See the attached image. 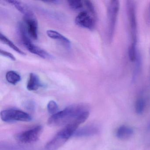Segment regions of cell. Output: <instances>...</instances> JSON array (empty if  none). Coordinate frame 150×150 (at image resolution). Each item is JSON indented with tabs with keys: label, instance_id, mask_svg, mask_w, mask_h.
<instances>
[{
	"label": "cell",
	"instance_id": "6da1fadb",
	"mask_svg": "<svg viewBox=\"0 0 150 150\" xmlns=\"http://www.w3.org/2000/svg\"><path fill=\"white\" fill-rule=\"evenodd\" d=\"M89 111H86L80 115L76 120L65 125L47 143L45 149L47 150H56L62 146L77 131L78 128L88 118Z\"/></svg>",
	"mask_w": 150,
	"mask_h": 150
},
{
	"label": "cell",
	"instance_id": "7a4b0ae2",
	"mask_svg": "<svg viewBox=\"0 0 150 150\" xmlns=\"http://www.w3.org/2000/svg\"><path fill=\"white\" fill-rule=\"evenodd\" d=\"M89 111L87 105L78 103L70 105L52 115L48 120V124L52 126L67 125L76 120L80 115L86 111Z\"/></svg>",
	"mask_w": 150,
	"mask_h": 150
},
{
	"label": "cell",
	"instance_id": "3957f363",
	"mask_svg": "<svg viewBox=\"0 0 150 150\" xmlns=\"http://www.w3.org/2000/svg\"><path fill=\"white\" fill-rule=\"evenodd\" d=\"M126 12L130 37L128 54L130 60L133 62L137 60V45L138 30L136 5L133 1H126Z\"/></svg>",
	"mask_w": 150,
	"mask_h": 150
},
{
	"label": "cell",
	"instance_id": "277c9868",
	"mask_svg": "<svg viewBox=\"0 0 150 150\" xmlns=\"http://www.w3.org/2000/svg\"><path fill=\"white\" fill-rule=\"evenodd\" d=\"M120 8L118 1H110L107 7L108 15V38L109 42L112 41L115 30L117 16Z\"/></svg>",
	"mask_w": 150,
	"mask_h": 150
},
{
	"label": "cell",
	"instance_id": "5b68a950",
	"mask_svg": "<svg viewBox=\"0 0 150 150\" xmlns=\"http://www.w3.org/2000/svg\"><path fill=\"white\" fill-rule=\"evenodd\" d=\"M1 117L2 121L7 122H28L32 120V117L29 114L22 110L15 109L2 110L1 112Z\"/></svg>",
	"mask_w": 150,
	"mask_h": 150
},
{
	"label": "cell",
	"instance_id": "8992f818",
	"mask_svg": "<svg viewBox=\"0 0 150 150\" xmlns=\"http://www.w3.org/2000/svg\"><path fill=\"white\" fill-rule=\"evenodd\" d=\"M43 130L42 126L38 125L16 134L15 136L16 139L22 144H30L36 142L40 138Z\"/></svg>",
	"mask_w": 150,
	"mask_h": 150
},
{
	"label": "cell",
	"instance_id": "52a82bcc",
	"mask_svg": "<svg viewBox=\"0 0 150 150\" xmlns=\"http://www.w3.org/2000/svg\"><path fill=\"white\" fill-rule=\"evenodd\" d=\"M96 16L86 11L80 12L75 19L76 24L79 27L87 29L92 30L95 28Z\"/></svg>",
	"mask_w": 150,
	"mask_h": 150
},
{
	"label": "cell",
	"instance_id": "ba28073f",
	"mask_svg": "<svg viewBox=\"0 0 150 150\" xmlns=\"http://www.w3.org/2000/svg\"><path fill=\"white\" fill-rule=\"evenodd\" d=\"M23 20L26 23V28L30 37L34 40L38 38V22L33 12L23 16Z\"/></svg>",
	"mask_w": 150,
	"mask_h": 150
},
{
	"label": "cell",
	"instance_id": "9c48e42d",
	"mask_svg": "<svg viewBox=\"0 0 150 150\" xmlns=\"http://www.w3.org/2000/svg\"><path fill=\"white\" fill-rule=\"evenodd\" d=\"M42 86L39 77L35 74H30L29 79L27 84V88L30 91H36L39 88Z\"/></svg>",
	"mask_w": 150,
	"mask_h": 150
},
{
	"label": "cell",
	"instance_id": "30bf717a",
	"mask_svg": "<svg viewBox=\"0 0 150 150\" xmlns=\"http://www.w3.org/2000/svg\"><path fill=\"white\" fill-rule=\"evenodd\" d=\"M133 129L125 125L120 126L117 130L116 136L120 139H126L130 138L133 135Z\"/></svg>",
	"mask_w": 150,
	"mask_h": 150
},
{
	"label": "cell",
	"instance_id": "8fae6325",
	"mask_svg": "<svg viewBox=\"0 0 150 150\" xmlns=\"http://www.w3.org/2000/svg\"><path fill=\"white\" fill-rule=\"evenodd\" d=\"M25 47L30 52L35 55H37L42 58L48 59L50 57V55L48 52L41 49L40 47L35 45L32 42L29 44Z\"/></svg>",
	"mask_w": 150,
	"mask_h": 150
},
{
	"label": "cell",
	"instance_id": "7c38bea8",
	"mask_svg": "<svg viewBox=\"0 0 150 150\" xmlns=\"http://www.w3.org/2000/svg\"><path fill=\"white\" fill-rule=\"evenodd\" d=\"M99 132V129L97 126L89 125L76 131L75 135L77 136H90L96 135Z\"/></svg>",
	"mask_w": 150,
	"mask_h": 150
},
{
	"label": "cell",
	"instance_id": "4fadbf2b",
	"mask_svg": "<svg viewBox=\"0 0 150 150\" xmlns=\"http://www.w3.org/2000/svg\"><path fill=\"white\" fill-rule=\"evenodd\" d=\"M46 34L50 38L60 41L63 44L67 46H69L71 44V42L68 38L57 31L49 30L46 31Z\"/></svg>",
	"mask_w": 150,
	"mask_h": 150
},
{
	"label": "cell",
	"instance_id": "5bb4252c",
	"mask_svg": "<svg viewBox=\"0 0 150 150\" xmlns=\"http://www.w3.org/2000/svg\"><path fill=\"white\" fill-rule=\"evenodd\" d=\"M7 2H8L9 4L13 5L16 8L22 13L23 14V16L31 12L29 8L26 5H24L22 2L18 1H12L8 0L6 1Z\"/></svg>",
	"mask_w": 150,
	"mask_h": 150
},
{
	"label": "cell",
	"instance_id": "9a60e30c",
	"mask_svg": "<svg viewBox=\"0 0 150 150\" xmlns=\"http://www.w3.org/2000/svg\"><path fill=\"white\" fill-rule=\"evenodd\" d=\"M0 40H1V42L4 43V44L6 45H8L9 47L12 48L13 50L15 51L16 52L19 53V54L23 55V56L26 55V53L25 52H23L20 48H18L17 46H16L12 41H10L9 39H8L5 36L1 33V34H0Z\"/></svg>",
	"mask_w": 150,
	"mask_h": 150
},
{
	"label": "cell",
	"instance_id": "2e32d148",
	"mask_svg": "<svg viewBox=\"0 0 150 150\" xmlns=\"http://www.w3.org/2000/svg\"><path fill=\"white\" fill-rule=\"evenodd\" d=\"M6 79L8 82L13 85H16L21 80L20 74L13 71H8L6 74Z\"/></svg>",
	"mask_w": 150,
	"mask_h": 150
},
{
	"label": "cell",
	"instance_id": "e0dca14e",
	"mask_svg": "<svg viewBox=\"0 0 150 150\" xmlns=\"http://www.w3.org/2000/svg\"><path fill=\"white\" fill-rule=\"evenodd\" d=\"M146 102L144 98L140 96L137 99L135 103V111L138 115L143 114L145 108Z\"/></svg>",
	"mask_w": 150,
	"mask_h": 150
},
{
	"label": "cell",
	"instance_id": "ac0fdd59",
	"mask_svg": "<svg viewBox=\"0 0 150 150\" xmlns=\"http://www.w3.org/2000/svg\"><path fill=\"white\" fill-rule=\"evenodd\" d=\"M47 109L48 112L52 115H55L59 111L58 106L54 100H51L49 102L47 105Z\"/></svg>",
	"mask_w": 150,
	"mask_h": 150
},
{
	"label": "cell",
	"instance_id": "d6986e66",
	"mask_svg": "<svg viewBox=\"0 0 150 150\" xmlns=\"http://www.w3.org/2000/svg\"><path fill=\"white\" fill-rule=\"evenodd\" d=\"M69 7L74 10H79L83 7V3L81 1L73 0L67 1Z\"/></svg>",
	"mask_w": 150,
	"mask_h": 150
},
{
	"label": "cell",
	"instance_id": "ffe728a7",
	"mask_svg": "<svg viewBox=\"0 0 150 150\" xmlns=\"http://www.w3.org/2000/svg\"><path fill=\"white\" fill-rule=\"evenodd\" d=\"M84 3L86 7L87 10L96 16L95 8L94 5H93L92 2L90 1L87 0V1H84Z\"/></svg>",
	"mask_w": 150,
	"mask_h": 150
},
{
	"label": "cell",
	"instance_id": "44dd1931",
	"mask_svg": "<svg viewBox=\"0 0 150 150\" xmlns=\"http://www.w3.org/2000/svg\"><path fill=\"white\" fill-rule=\"evenodd\" d=\"M0 53H1V55H2V56L8 58L10 59L13 60V61H16V59L15 57L12 53L8 52L1 50Z\"/></svg>",
	"mask_w": 150,
	"mask_h": 150
},
{
	"label": "cell",
	"instance_id": "7402d4cb",
	"mask_svg": "<svg viewBox=\"0 0 150 150\" xmlns=\"http://www.w3.org/2000/svg\"><path fill=\"white\" fill-rule=\"evenodd\" d=\"M146 21L147 24H150V3L148 5L146 13Z\"/></svg>",
	"mask_w": 150,
	"mask_h": 150
},
{
	"label": "cell",
	"instance_id": "603a6c76",
	"mask_svg": "<svg viewBox=\"0 0 150 150\" xmlns=\"http://www.w3.org/2000/svg\"><path fill=\"white\" fill-rule=\"evenodd\" d=\"M44 2H46V3H53V4H55V3H58L59 1H44Z\"/></svg>",
	"mask_w": 150,
	"mask_h": 150
},
{
	"label": "cell",
	"instance_id": "cb8c5ba5",
	"mask_svg": "<svg viewBox=\"0 0 150 150\" xmlns=\"http://www.w3.org/2000/svg\"><path fill=\"white\" fill-rule=\"evenodd\" d=\"M147 129H148V130H150V122L148 124V126H147Z\"/></svg>",
	"mask_w": 150,
	"mask_h": 150
}]
</instances>
